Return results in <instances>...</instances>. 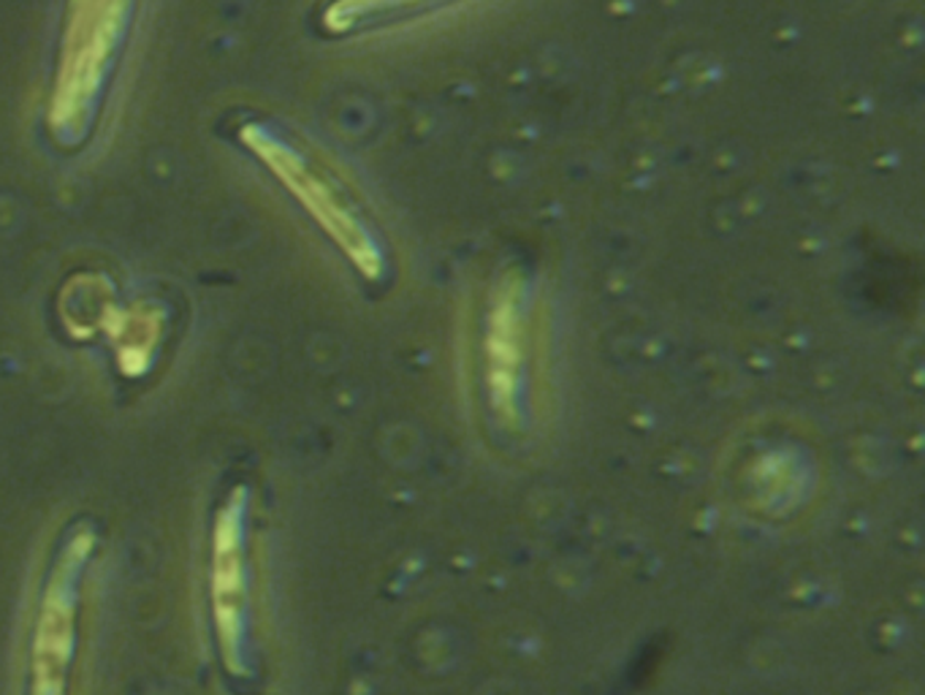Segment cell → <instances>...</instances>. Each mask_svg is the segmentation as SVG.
Masks as SVG:
<instances>
[{
	"instance_id": "7a4b0ae2",
	"label": "cell",
	"mask_w": 925,
	"mask_h": 695,
	"mask_svg": "<svg viewBox=\"0 0 925 695\" xmlns=\"http://www.w3.org/2000/svg\"><path fill=\"white\" fill-rule=\"evenodd\" d=\"M95 532L76 525L60 543L39 595L28 657V695H69L80 627L82 579L93 560Z\"/></svg>"
},
{
	"instance_id": "277c9868",
	"label": "cell",
	"mask_w": 925,
	"mask_h": 695,
	"mask_svg": "<svg viewBox=\"0 0 925 695\" xmlns=\"http://www.w3.org/2000/svg\"><path fill=\"white\" fill-rule=\"evenodd\" d=\"M114 323V338H117V362L125 375H139L147 370L149 359H153V348L158 345L160 329V310L144 308V310H128L119 315Z\"/></svg>"
},
{
	"instance_id": "6da1fadb",
	"label": "cell",
	"mask_w": 925,
	"mask_h": 695,
	"mask_svg": "<svg viewBox=\"0 0 925 695\" xmlns=\"http://www.w3.org/2000/svg\"><path fill=\"white\" fill-rule=\"evenodd\" d=\"M136 0H69L46 125L60 147L93 131L134 25Z\"/></svg>"
},
{
	"instance_id": "3957f363",
	"label": "cell",
	"mask_w": 925,
	"mask_h": 695,
	"mask_svg": "<svg viewBox=\"0 0 925 695\" xmlns=\"http://www.w3.org/2000/svg\"><path fill=\"white\" fill-rule=\"evenodd\" d=\"M248 489L233 487L215 514L209 547V606L228 674H248Z\"/></svg>"
}]
</instances>
